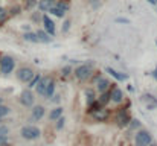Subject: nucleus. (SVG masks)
<instances>
[{
    "label": "nucleus",
    "mask_w": 157,
    "mask_h": 146,
    "mask_svg": "<svg viewBox=\"0 0 157 146\" xmlns=\"http://www.w3.org/2000/svg\"><path fill=\"white\" fill-rule=\"evenodd\" d=\"M93 67H95L93 61H87V62H84V64H81V66L76 67L75 76H76L79 81H86V79H89V78L93 75Z\"/></svg>",
    "instance_id": "obj_1"
},
{
    "label": "nucleus",
    "mask_w": 157,
    "mask_h": 146,
    "mask_svg": "<svg viewBox=\"0 0 157 146\" xmlns=\"http://www.w3.org/2000/svg\"><path fill=\"white\" fill-rule=\"evenodd\" d=\"M20 134L25 140H37V139H40L41 131H40V128H37L34 125H26V126L21 128Z\"/></svg>",
    "instance_id": "obj_2"
},
{
    "label": "nucleus",
    "mask_w": 157,
    "mask_h": 146,
    "mask_svg": "<svg viewBox=\"0 0 157 146\" xmlns=\"http://www.w3.org/2000/svg\"><path fill=\"white\" fill-rule=\"evenodd\" d=\"M67 11H69V3L66 0H55L53 6L49 9V12L55 17H58V18H63Z\"/></svg>",
    "instance_id": "obj_3"
},
{
    "label": "nucleus",
    "mask_w": 157,
    "mask_h": 146,
    "mask_svg": "<svg viewBox=\"0 0 157 146\" xmlns=\"http://www.w3.org/2000/svg\"><path fill=\"white\" fill-rule=\"evenodd\" d=\"M14 69H15V59L12 56H9V55L0 56V73L9 75Z\"/></svg>",
    "instance_id": "obj_4"
},
{
    "label": "nucleus",
    "mask_w": 157,
    "mask_h": 146,
    "mask_svg": "<svg viewBox=\"0 0 157 146\" xmlns=\"http://www.w3.org/2000/svg\"><path fill=\"white\" fill-rule=\"evenodd\" d=\"M151 134L147 131V129H140L137 134H136V139H134V142H136V146H148L151 143Z\"/></svg>",
    "instance_id": "obj_5"
},
{
    "label": "nucleus",
    "mask_w": 157,
    "mask_h": 146,
    "mask_svg": "<svg viewBox=\"0 0 157 146\" xmlns=\"http://www.w3.org/2000/svg\"><path fill=\"white\" fill-rule=\"evenodd\" d=\"M34 75H35V72L31 67H20L17 72V78L20 79V82H29Z\"/></svg>",
    "instance_id": "obj_6"
},
{
    "label": "nucleus",
    "mask_w": 157,
    "mask_h": 146,
    "mask_svg": "<svg viewBox=\"0 0 157 146\" xmlns=\"http://www.w3.org/2000/svg\"><path fill=\"white\" fill-rule=\"evenodd\" d=\"M20 103L21 105H25V107H34V100H35V97H34V93L31 92V90H23L21 93H20Z\"/></svg>",
    "instance_id": "obj_7"
},
{
    "label": "nucleus",
    "mask_w": 157,
    "mask_h": 146,
    "mask_svg": "<svg viewBox=\"0 0 157 146\" xmlns=\"http://www.w3.org/2000/svg\"><path fill=\"white\" fill-rule=\"evenodd\" d=\"M41 20H43V24H44V31L53 37L55 35V31H56V28H55V23H53V20L46 14V12H43V17H41Z\"/></svg>",
    "instance_id": "obj_8"
},
{
    "label": "nucleus",
    "mask_w": 157,
    "mask_h": 146,
    "mask_svg": "<svg viewBox=\"0 0 157 146\" xmlns=\"http://www.w3.org/2000/svg\"><path fill=\"white\" fill-rule=\"evenodd\" d=\"M116 123L119 126H127L130 123V116L127 113V108H122V110L117 111V114H116Z\"/></svg>",
    "instance_id": "obj_9"
},
{
    "label": "nucleus",
    "mask_w": 157,
    "mask_h": 146,
    "mask_svg": "<svg viewBox=\"0 0 157 146\" xmlns=\"http://www.w3.org/2000/svg\"><path fill=\"white\" fill-rule=\"evenodd\" d=\"M110 100L114 102V103H121L124 100V93L119 87H114L111 92H110Z\"/></svg>",
    "instance_id": "obj_10"
},
{
    "label": "nucleus",
    "mask_w": 157,
    "mask_h": 146,
    "mask_svg": "<svg viewBox=\"0 0 157 146\" xmlns=\"http://www.w3.org/2000/svg\"><path fill=\"white\" fill-rule=\"evenodd\" d=\"M43 117H44V107H41V105L32 107V116H31V119H32L34 122H38V120L43 119Z\"/></svg>",
    "instance_id": "obj_11"
},
{
    "label": "nucleus",
    "mask_w": 157,
    "mask_h": 146,
    "mask_svg": "<svg viewBox=\"0 0 157 146\" xmlns=\"http://www.w3.org/2000/svg\"><path fill=\"white\" fill-rule=\"evenodd\" d=\"M51 81V78L49 76H41L40 78V81L37 82V85H35V90H37V93L38 95H44V90H46V85H48V82Z\"/></svg>",
    "instance_id": "obj_12"
},
{
    "label": "nucleus",
    "mask_w": 157,
    "mask_h": 146,
    "mask_svg": "<svg viewBox=\"0 0 157 146\" xmlns=\"http://www.w3.org/2000/svg\"><path fill=\"white\" fill-rule=\"evenodd\" d=\"M37 34V37H38V43H44V44H49V43H52L53 41V37H51L46 31H37L35 32Z\"/></svg>",
    "instance_id": "obj_13"
},
{
    "label": "nucleus",
    "mask_w": 157,
    "mask_h": 146,
    "mask_svg": "<svg viewBox=\"0 0 157 146\" xmlns=\"http://www.w3.org/2000/svg\"><path fill=\"white\" fill-rule=\"evenodd\" d=\"M105 72L107 73H110L114 79H117L119 82H122V81H127V75H124V73H121V72H117V70H114V69H111V67H105Z\"/></svg>",
    "instance_id": "obj_14"
},
{
    "label": "nucleus",
    "mask_w": 157,
    "mask_h": 146,
    "mask_svg": "<svg viewBox=\"0 0 157 146\" xmlns=\"http://www.w3.org/2000/svg\"><path fill=\"white\" fill-rule=\"evenodd\" d=\"M53 3H55V0H40L37 3V6L41 12H49V9L53 6Z\"/></svg>",
    "instance_id": "obj_15"
},
{
    "label": "nucleus",
    "mask_w": 157,
    "mask_h": 146,
    "mask_svg": "<svg viewBox=\"0 0 157 146\" xmlns=\"http://www.w3.org/2000/svg\"><path fill=\"white\" fill-rule=\"evenodd\" d=\"M110 85H111V84H110V81H108L107 78H99V79L96 81V88H98L99 93H104Z\"/></svg>",
    "instance_id": "obj_16"
},
{
    "label": "nucleus",
    "mask_w": 157,
    "mask_h": 146,
    "mask_svg": "<svg viewBox=\"0 0 157 146\" xmlns=\"http://www.w3.org/2000/svg\"><path fill=\"white\" fill-rule=\"evenodd\" d=\"M90 114H93V117H95L96 120H105V119L108 117V111L105 110L104 107H101L99 110H96V111H93V113H90Z\"/></svg>",
    "instance_id": "obj_17"
},
{
    "label": "nucleus",
    "mask_w": 157,
    "mask_h": 146,
    "mask_svg": "<svg viewBox=\"0 0 157 146\" xmlns=\"http://www.w3.org/2000/svg\"><path fill=\"white\" fill-rule=\"evenodd\" d=\"M55 81H53L52 78H51V81L48 82V85H46V90H44V97H52L53 96V92H55Z\"/></svg>",
    "instance_id": "obj_18"
},
{
    "label": "nucleus",
    "mask_w": 157,
    "mask_h": 146,
    "mask_svg": "<svg viewBox=\"0 0 157 146\" xmlns=\"http://www.w3.org/2000/svg\"><path fill=\"white\" fill-rule=\"evenodd\" d=\"M23 40H25V41H29V43H38V37H37V34L32 32V31L25 32V34H23Z\"/></svg>",
    "instance_id": "obj_19"
},
{
    "label": "nucleus",
    "mask_w": 157,
    "mask_h": 146,
    "mask_svg": "<svg viewBox=\"0 0 157 146\" xmlns=\"http://www.w3.org/2000/svg\"><path fill=\"white\" fill-rule=\"evenodd\" d=\"M63 116V108L61 107H56V108H53L52 111H51V114H49V119L52 120V122H55L58 117H61Z\"/></svg>",
    "instance_id": "obj_20"
},
{
    "label": "nucleus",
    "mask_w": 157,
    "mask_h": 146,
    "mask_svg": "<svg viewBox=\"0 0 157 146\" xmlns=\"http://www.w3.org/2000/svg\"><path fill=\"white\" fill-rule=\"evenodd\" d=\"M98 100H99V103H101L102 107H104V105H107V103L110 102V92H107V90H105L104 93H101V96H99V99H98Z\"/></svg>",
    "instance_id": "obj_21"
},
{
    "label": "nucleus",
    "mask_w": 157,
    "mask_h": 146,
    "mask_svg": "<svg viewBox=\"0 0 157 146\" xmlns=\"http://www.w3.org/2000/svg\"><path fill=\"white\" fill-rule=\"evenodd\" d=\"M86 97H87V105H90L93 100H96V95H95V92H93V90H90V88H87V90H86Z\"/></svg>",
    "instance_id": "obj_22"
},
{
    "label": "nucleus",
    "mask_w": 157,
    "mask_h": 146,
    "mask_svg": "<svg viewBox=\"0 0 157 146\" xmlns=\"http://www.w3.org/2000/svg\"><path fill=\"white\" fill-rule=\"evenodd\" d=\"M64 123H66V117H64V116L58 117V119L55 120V129H56V131L63 129V128H64Z\"/></svg>",
    "instance_id": "obj_23"
},
{
    "label": "nucleus",
    "mask_w": 157,
    "mask_h": 146,
    "mask_svg": "<svg viewBox=\"0 0 157 146\" xmlns=\"http://www.w3.org/2000/svg\"><path fill=\"white\" fill-rule=\"evenodd\" d=\"M8 17H9V14H8V11L3 8V6H0V26L8 20Z\"/></svg>",
    "instance_id": "obj_24"
},
{
    "label": "nucleus",
    "mask_w": 157,
    "mask_h": 146,
    "mask_svg": "<svg viewBox=\"0 0 157 146\" xmlns=\"http://www.w3.org/2000/svg\"><path fill=\"white\" fill-rule=\"evenodd\" d=\"M40 78H41V76H40L38 73H35V75L32 76V79H31V81L28 82V84H29L28 87H29V88H32V87H35V85H37V82L40 81Z\"/></svg>",
    "instance_id": "obj_25"
},
{
    "label": "nucleus",
    "mask_w": 157,
    "mask_h": 146,
    "mask_svg": "<svg viewBox=\"0 0 157 146\" xmlns=\"http://www.w3.org/2000/svg\"><path fill=\"white\" fill-rule=\"evenodd\" d=\"M9 111H11V110H9L8 107H5V105H2V103H0V119H2V117H5V116H8V114H9Z\"/></svg>",
    "instance_id": "obj_26"
},
{
    "label": "nucleus",
    "mask_w": 157,
    "mask_h": 146,
    "mask_svg": "<svg viewBox=\"0 0 157 146\" xmlns=\"http://www.w3.org/2000/svg\"><path fill=\"white\" fill-rule=\"evenodd\" d=\"M61 73H63V76H64V78H66V76H69V75L72 73V67H70V66H66V67H63Z\"/></svg>",
    "instance_id": "obj_27"
},
{
    "label": "nucleus",
    "mask_w": 157,
    "mask_h": 146,
    "mask_svg": "<svg viewBox=\"0 0 157 146\" xmlns=\"http://www.w3.org/2000/svg\"><path fill=\"white\" fill-rule=\"evenodd\" d=\"M131 123H128L130 125V129H134V128H139L140 126V122L137 120V119H133V120H130Z\"/></svg>",
    "instance_id": "obj_28"
},
{
    "label": "nucleus",
    "mask_w": 157,
    "mask_h": 146,
    "mask_svg": "<svg viewBox=\"0 0 157 146\" xmlns=\"http://www.w3.org/2000/svg\"><path fill=\"white\" fill-rule=\"evenodd\" d=\"M8 133H9V128L6 125H2L0 123V136H8Z\"/></svg>",
    "instance_id": "obj_29"
},
{
    "label": "nucleus",
    "mask_w": 157,
    "mask_h": 146,
    "mask_svg": "<svg viewBox=\"0 0 157 146\" xmlns=\"http://www.w3.org/2000/svg\"><path fill=\"white\" fill-rule=\"evenodd\" d=\"M37 3H38L37 0H28V2H26V8H28V9H32V8L37 6Z\"/></svg>",
    "instance_id": "obj_30"
},
{
    "label": "nucleus",
    "mask_w": 157,
    "mask_h": 146,
    "mask_svg": "<svg viewBox=\"0 0 157 146\" xmlns=\"http://www.w3.org/2000/svg\"><path fill=\"white\" fill-rule=\"evenodd\" d=\"M69 28H70V21H69V20H66V21L63 23V29H61V31H63V34H66V32L69 31Z\"/></svg>",
    "instance_id": "obj_31"
},
{
    "label": "nucleus",
    "mask_w": 157,
    "mask_h": 146,
    "mask_svg": "<svg viewBox=\"0 0 157 146\" xmlns=\"http://www.w3.org/2000/svg\"><path fill=\"white\" fill-rule=\"evenodd\" d=\"M116 23H122V24H128V23H130V20H128V18H124V17H117V18H116Z\"/></svg>",
    "instance_id": "obj_32"
},
{
    "label": "nucleus",
    "mask_w": 157,
    "mask_h": 146,
    "mask_svg": "<svg viewBox=\"0 0 157 146\" xmlns=\"http://www.w3.org/2000/svg\"><path fill=\"white\" fill-rule=\"evenodd\" d=\"M18 12H20V8H18V6H14V8L9 11V14H11V15H17Z\"/></svg>",
    "instance_id": "obj_33"
},
{
    "label": "nucleus",
    "mask_w": 157,
    "mask_h": 146,
    "mask_svg": "<svg viewBox=\"0 0 157 146\" xmlns=\"http://www.w3.org/2000/svg\"><path fill=\"white\" fill-rule=\"evenodd\" d=\"M90 5H92V6H95V8H99V3H98L96 0H92V2H90Z\"/></svg>",
    "instance_id": "obj_34"
},
{
    "label": "nucleus",
    "mask_w": 157,
    "mask_h": 146,
    "mask_svg": "<svg viewBox=\"0 0 157 146\" xmlns=\"http://www.w3.org/2000/svg\"><path fill=\"white\" fill-rule=\"evenodd\" d=\"M52 97H53L52 100L55 102V103H56V102H59V96H58V95H56V96H52Z\"/></svg>",
    "instance_id": "obj_35"
},
{
    "label": "nucleus",
    "mask_w": 157,
    "mask_h": 146,
    "mask_svg": "<svg viewBox=\"0 0 157 146\" xmlns=\"http://www.w3.org/2000/svg\"><path fill=\"white\" fill-rule=\"evenodd\" d=\"M153 78H154V79L157 81V67L154 69V72H153Z\"/></svg>",
    "instance_id": "obj_36"
},
{
    "label": "nucleus",
    "mask_w": 157,
    "mask_h": 146,
    "mask_svg": "<svg viewBox=\"0 0 157 146\" xmlns=\"http://www.w3.org/2000/svg\"><path fill=\"white\" fill-rule=\"evenodd\" d=\"M148 3L153 5V6H156V0H148Z\"/></svg>",
    "instance_id": "obj_37"
},
{
    "label": "nucleus",
    "mask_w": 157,
    "mask_h": 146,
    "mask_svg": "<svg viewBox=\"0 0 157 146\" xmlns=\"http://www.w3.org/2000/svg\"><path fill=\"white\" fill-rule=\"evenodd\" d=\"M148 146H157V145H154V143H150V145H148Z\"/></svg>",
    "instance_id": "obj_38"
},
{
    "label": "nucleus",
    "mask_w": 157,
    "mask_h": 146,
    "mask_svg": "<svg viewBox=\"0 0 157 146\" xmlns=\"http://www.w3.org/2000/svg\"><path fill=\"white\" fill-rule=\"evenodd\" d=\"M156 6H157V0H156Z\"/></svg>",
    "instance_id": "obj_39"
},
{
    "label": "nucleus",
    "mask_w": 157,
    "mask_h": 146,
    "mask_svg": "<svg viewBox=\"0 0 157 146\" xmlns=\"http://www.w3.org/2000/svg\"><path fill=\"white\" fill-rule=\"evenodd\" d=\"M0 103H2V99H0Z\"/></svg>",
    "instance_id": "obj_40"
},
{
    "label": "nucleus",
    "mask_w": 157,
    "mask_h": 146,
    "mask_svg": "<svg viewBox=\"0 0 157 146\" xmlns=\"http://www.w3.org/2000/svg\"><path fill=\"white\" fill-rule=\"evenodd\" d=\"M156 44H157V40H156Z\"/></svg>",
    "instance_id": "obj_41"
}]
</instances>
